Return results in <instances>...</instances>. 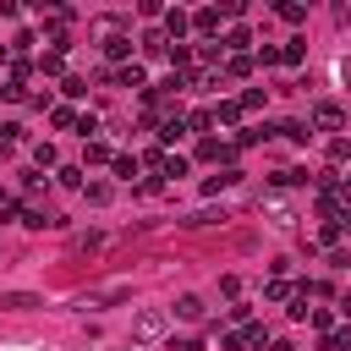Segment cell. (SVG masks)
<instances>
[{"mask_svg": "<svg viewBox=\"0 0 351 351\" xmlns=\"http://www.w3.org/2000/svg\"><path fill=\"white\" fill-rule=\"evenodd\" d=\"M192 33L214 38V33H219V5H203V11H192Z\"/></svg>", "mask_w": 351, "mask_h": 351, "instance_id": "8", "label": "cell"}, {"mask_svg": "<svg viewBox=\"0 0 351 351\" xmlns=\"http://www.w3.org/2000/svg\"><path fill=\"white\" fill-rule=\"evenodd\" d=\"M33 44H38V38H33V33H16V38H11V55H27V49H33Z\"/></svg>", "mask_w": 351, "mask_h": 351, "instance_id": "38", "label": "cell"}, {"mask_svg": "<svg viewBox=\"0 0 351 351\" xmlns=\"http://www.w3.org/2000/svg\"><path fill=\"white\" fill-rule=\"evenodd\" d=\"M110 82H121V88H137V93H148V71H143L137 60H126V66H115V71H110Z\"/></svg>", "mask_w": 351, "mask_h": 351, "instance_id": "5", "label": "cell"}, {"mask_svg": "<svg viewBox=\"0 0 351 351\" xmlns=\"http://www.w3.org/2000/svg\"><path fill=\"white\" fill-rule=\"evenodd\" d=\"M208 307H203V296H176V318H186V324H197Z\"/></svg>", "mask_w": 351, "mask_h": 351, "instance_id": "14", "label": "cell"}, {"mask_svg": "<svg viewBox=\"0 0 351 351\" xmlns=\"http://www.w3.org/2000/svg\"><path fill=\"white\" fill-rule=\"evenodd\" d=\"M236 181H241V170H236V165H225L219 176H208V181H203V192H208V197H219V192H230Z\"/></svg>", "mask_w": 351, "mask_h": 351, "instance_id": "9", "label": "cell"}, {"mask_svg": "<svg viewBox=\"0 0 351 351\" xmlns=\"http://www.w3.org/2000/svg\"><path fill=\"white\" fill-rule=\"evenodd\" d=\"M82 165H115V154H110V143H104V137H93V143L82 148Z\"/></svg>", "mask_w": 351, "mask_h": 351, "instance_id": "13", "label": "cell"}, {"mask_svg": "<svg viewBox=\"0 0 351 351\" xmlns=\"http://www.w3.org/2000/svg\"><path fill=\"white\" fill-rule=\"evenodd\" d=\"M219 49H225V55H247V49H252V33H247V27H230V33L219 38Z\"/></svg>", "mask_w": 351, "mask_h": 351, "instance_id": "10", "label": "cell"}, {"mask_svg": "<svg viewBox=\"0 0 351 351\" xmlns=\"http://www.w3.org/2000/svg\"><path fill=\"white\" fill-rule=\"evenodd\" d=\"M269 214H274V225H291V219H296V214H291V203H280V197L269 203Z\"/></svg>", "mask_w": 351, "mask_h": 351, "instance_id": "37", "label": "cell"}, {"mask_svg": "<svg viewBox=\"0 0 351 351\" xmlns=\"http://www.w3.org/2000/svg\"><path fill=\"white\" fill-rule=\"evenodd\" d=\"M159 176H186V159H181V154H165V170H159Z\"/></svg>", "mask_w": 351, "mask_h": 351, "instance_id": "36", "label": "cell"}, {"mask_svg": "<svg viewBox=\"0 0 351 351\" xmlns=\"http://www.w3.org/2000/svg\"><path fill=\"white\" fill-rule=\"evenodd\" d=\"M33 307H44L33 291H0V313H33Z\"/></svg>", "mask_w": 351, "mask_h": 351, "instance_id": "6", "label": "cell"}, {"mask_svg": "<svg viewBox=\"0 0 351 351\" xmlns=\"http://www.w3.org/2000/svg\"><path fill=\"white\" fill-rule=\"evenodd\" d=\"M186 126H192V132H214V115H208V110H192Z\"/></svg>", "mask_w": 351, "mask_h": 351, "instance_id": "34", "label": "cell"}, {"mask_svg": "<svg viewBox=\"0 0 351 351\" xmlns=\"http://www.w3.org/2000/svg\"><path fill=\"white\" fill-rule=\"evenodd\" d=\"M302 55H307V38H291V44H280V66H302Z\"/></svg>", "mask_w": 351, "mask_h": 351, "instance_id": "18", "label": "cell"}, {"mask_svg": "<svg viewBox=\"0 0 351 351\" xmlns=\"http://www.w3.org/2000/svg\"><path fill=\"white\" fill-rule=\"evenodd\" d=\"M33 66H38L44 77H60V71H66V55H60V49H44V55H38Z\"/></svg>", "mask_w": 351, "mask_h": 351, "instance_id": "15", "label": "cell"}, {"mask_svg": "<svg viewBox=\"0 0 351 351\" xmlns=\"http://www.w3.org/2000/svg\"><path fill=\"white\" fill-rule=\"evenodd\" d=\"M22 225H27V230H44V225H66V219H55V214H44V208H22Z\"/></svg>", "mask_w": 351, "mask_h": 351, "instance_id": "20", "label": "cell"}, {"mask_svg": "<svg viewBox=\"0 0 351 351\" xmlns=\"http://www.w3.org/2000/svg\"><path fill=\"white\" fill-rule=\"evenodd\" d=\"M274 11H280V22H291V27H296V22H307V5H302V0H280Z\"/></svg>", "mask_w": 351, "mask_h": 351, "instance_id": "17", "label": "cell"}, {"mask_svg": "<svg viewBox=\"0 0 351 351\" xmlns=\"http://www.w3.org/2000/svg\"><path fill=\"white\" fill-rule=\"evenodd\" d=\"M192 126H186V115L181 110H170V115H159V143H176V137H186Z\"/></svg>", "mask_w": 351, "mask_h": 351, "instance_id": "7", "label": "cell"}, {"mask_svg": "<svg viewBox=\"0 0 351 351\" xmlns=\"http://www.w3.org/2000/svg\"><path fill=\"white\" fill-rule=\"evenodd\" d=\"M104 247V236L99 230H88V236H71V252H99Z\"/></svg>", "mask_w": 351, "mask_h": 351, "instance_id": "28", "label": "cell"}, {"mask_svg": "<svg viewBox=\"0 0 351 351\" xmlns=\"http://www.w3.org/2000/svg\"><path fill=\"white\" fill-rule=\"evenodd\" d=\"M340 313H346V324H351V296H340Z\"/></svg>", "mask_w": 351, "mask_h": 351, "instance_id": "42", "label": "cell"}, {"mask_svg": "<svg viewBox=\"0 0 351 351\" xmlns=\"http://www.w3.org/2000/svg\"><path fill=\"white\" fill-rule=\"evenodd\" d=\"M137 49H143L148 60H170V38H165V27H148V33L137 38Z\"/></svg>", "mask_w": 351, "mask_h": 351, "instance_id": "4", "label": "cell"}, {"mask_svg": "<svg viewBox=\"0 0 351 351\" xmlns=\"http://www.w3.org/2000/svg\"><path fill=\"white\" fill-rule=\"evenodd\" d=\"M291 296H296V285H285V280H269V285H263V302H274V307L291 302Z\"/></svg>", "mask_w": 351, "mask_h": 351, "instance_id": "21", "label": "cell"}, {"mask_svg": "<svg viewBox=\"0 0 351 351\" xmlns=\"http://www.w3.org/2000/svg\"><path fill=\"white\" fill-rule=\"evenodd\" d=\"M274 132H280V137H291V143H307V126H302V121H280Z\"/></svg>", "mask_w": 351, "mask_h": 351, "instance_id": "30", "label": "cell"}, {"mask_svg": "<svg viewBox=\"0 0 351 351\" xmlns=\"http://www.w3.org/2000/svg\"><path fill=\"white\" fill-rule=\"evenodd\" d=\"M324 154H329V165H346V159H351V143H346V137H329Z\"/></svg>", "mask_w": 351, "mask_h": 351, "instance_id": "25", "label": "cell"}, {"mask_svg": "<svg viewBox=\"0 0 351 351\" xmlns=\"http://www.w3.org/2000/svg\"><path fill=\"white\" fill-rule=\"evenodd\" d=\"M307 181V170H274L269 176V186H302Z\"/></svg>", "mask_w": 351, "mask_h": 351, "instance_id": "26", "label": "cell"}, {"mask_svg": "<svg viewBox=\"0 0 351 351\" xmlns=\"http://www.w3.org/2000/svg\"><path fill=\"white\" fill-rule=\"evenodd\" d=\"M33 165L38 170H55V143H33Z\"/></svg>", "mask_w": 351, "mask_h": 351, "instance_id": "24", "label": "cell"}, {"mask_svg": "<svg viewBox=\"0 0 351 351\" xmlns=\"http://www.w3.org/2000/svg\"><path fill=\"white\" fill-rule=\"evenodd\" d=\"M219 346H225V351H241L247 340H241V329H225V335H219Z\"/></svg>", "mask_w": 351, "mask_h": 351, "instance_id": "40", "label": "cell"}, {"mask_svg": "<svg viewBox=\"0 0 351 351\" xmlns=\"http://www.w3.org/2000/svg\"><path fill=\"white\" fill-rule=\"evenodd\" d=\"M340 126H346V110L335 99H318L313 104V132H340Z\"/></svg>", "mask_w": 351, "mask_h": 351, "instance_id": "3", "label": "cell"}, {"mask_svg": "<svg viewBox=\"0 0 351 351\" xmlns=\"http://www.w3.org/2000/svg\"><path fill=\"white\" fill-rule=\"evenodd\" d=\"M104 55H110L115 66H126V55H132V38H126V33H110V38H104Z\"/></svg>", "mask_w": 351, "mask_h": 351, "instance_id": "11", "label": "cell"}, {"mask_svg": "<svg viewBox=\"0 0 351 351\" xmlns=\"http://www.w3.org/2000/svg\"><path fill=\"white\" fill-rule=\"evenodd\" d=\"M252 55H225V77H252Z\"/></svg>", "mask_w": 351, "mask_h": 351, "instance_id": "19", "label": "cell"}, {"mask_svg": "<svg viewBox=\"0 0 351 351\" xmlns=\"http://www.w3.org/2000/svg\"><path fill=\"white\" fill-rule=\"evenodd\" d=\"M263 99H269V93H263V88H247V93H241V99H236V104H241V115H247V110H263Z\"/></svg>", "mask_w": 351, "mask_h": 351, "instance_id": "29", "label": "cell"}, {"mask_svg": "<svg viewBox=\"0 0 351 351\" xmlns=\"http://www.w3.org/2000/svg\"><path fill=\"white\" fill-rule=\"evenodd\" d=\"M324 351H351V324L346 329H329L324 335Z\"/></svg>", "mask_w": 351, "mask_h": 351, "instance_id": "23", "label": "cell"}, {"mask_svg": "<svg viewBox=\"0 0 351 351\" xmlns=\"http://www.w3.org/2000/svg\"><path fill=\"white\" fill-rule=\"evenodd\" d=\"M241 340H247V346H269V324H247Z\"/></svg>", "mask_w": 351, "mask_h": 351, "instance_id": "31", "label": "cell"}, {"mask_svg": "<svg viewBox=\"0 0 351 351\" xmlns=\"http://www.w3.org/2000/svg\"><path fill=\"white\" fill-rule=\"evenodd\" d=\"M307 324H313V329H329V324H335V313H329V307H313V318H307Z\"/></svg>", "mask_w": 351, "mask_h": 351, "instance_id": "39", "label": "cell"}, {"mask_svg": "<svg viewBox=\"0 0 351 351\" xmlns=\"http://www.w3.org/2000/svg\"><path fill=\"white\" fill-rule=\"evenodd\" d=\"M208 115H214V126H236V121H241V104H236V99H219Z\"/></svg>", "mask_w": 351, "mask_h": 351, "instance_id": "12", "label": "cell"}, {"mask_svg": "<svg viewBox=\"0 0 351 351\" xmlns=\"http://www.w3.org/2000/svg\"><path fill=\"white\" fill-rule=\"evenodd\" d=\"M340 82H346V88H351V60H340Z\"/></svg>", "mask_w": 351, "mask_h": 351, "instance_id": "41", "label": "cell"}, {"mask_svg": "<svg viewBox=\"0 0 351 351\" xmlns=\"http://www.w3.org/2000/svg\"><path fill=\"white\" fill-rule=\"evenodd\" d=\"M55 181H60V186H77V192L88 186V176H82V165H55Z\"/></svg>", "mask_w": 351, "mask_h": 351, "instance_id": "16", "label": "cell"}, {"mask_svg": "<svg viewBox=\"0 0 351 351\" xmlns=\"http://www.w3.org/2000/svg\"><path fill=\"white\" fill-rule=\"evenodd\" d=\"M159 27H165V38H170V44H181V38L192 33V11H181V5H165Z\"/></svg>", "mask_w": 351, "mask_h": 351, "instance_id": "2", "label": "cell"}, {"mask_svg": "<svg viewBox=\"0 0 351 351\" xmlns=\"http://www.w3.org/2000/svg\"><path fill=\"white\" fill-rule=\"evenodd\" d=\"M49 121H55V126H77L82 115H77V110H66V104H55V110H49Z\"/></svg>", "mask_w": 351, "mask_h": 351, "instance_id": "33", "label": "cell"}, {"mask_svg": "<svg viewBox=\"0 0 351 351\" xmlns=\"http://www.w3.org/2000/svg\"><path fill=\"white\" fill-rule=\"evenodd\" d=\"M165 329H170V318H165L159 307H143V313L132 318V340H137V346H154V340H165Z\"/></svg>", "mask_w": 351, "mask_h": 351, "instance_id": "1", "label": "cell"}, {"mask_svg": "<svg viewBox=\"0 0 351 351\" xmlns=\"http://www.w3.org/2000/svg\"><path fill=\"white\" fill-rule=\"evenodd\" d=\"M137 165H143L137 154H115V165H110V170H115L121 181H132V176H137Z\"/></svg>", "mask_w": 351, "mask_h": 351, "instance_id": "22", "label": "cell"}, {"mask_svg": "<svg viewBox=\"0 0 351 351\" xmlns=\"http://www.w3.org/2000/svg\"><path fill=\"white\" fill-rule=\"evenodd\" d=\"M82 197H88V203H99V208H104V203H110V181H88V186H82Z\"/></svg>", "mask_w": 351, "mask_h": 351, "instance_id": "27", "label": "cell"}, {"mask_svg": "<svg viewBox=\"0 0 351 351\" xmlns=\"http://www.w3.org/2000/svg\"><path fill=\"white\" fill-rule=\"evenodd\" d=\"M252 60H258V66H280V44H263Z\"/></svg>", "mask_w": 351, "mask_h": 351, "instance_id": "35", "label": "cell"}, {"mask_svg": "<svg viewBox=\"0 0 351 351\" xmlns=\"http://www.w3.org/2000/svg\"><path fill=\"white\" fill-rule=\"evenodd\" d=\"M60 93H66V99H82V93H88V77H66Z\"/></svg>", "mask_w": 351, "mask_h": 351, "instance_id": "32", "label": "cell"}]
</instances>
